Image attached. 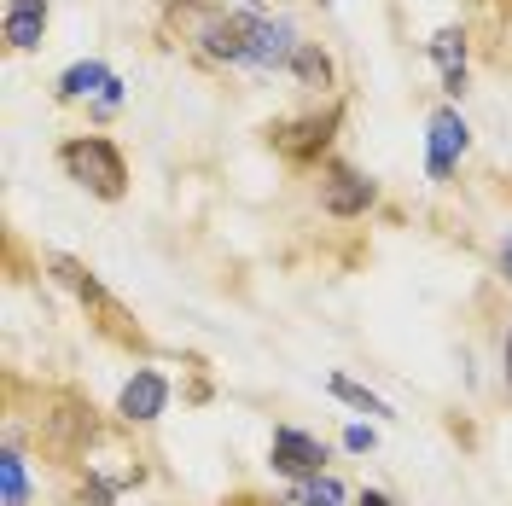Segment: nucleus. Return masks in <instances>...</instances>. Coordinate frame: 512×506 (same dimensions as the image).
<instances>
[{"mask_svg":"<svg viewBox=\"0 0 512 506\" xmlns=\"http://www.w3.org/2000/svg\"><path fill=\"white\" fill-rule=\"evenodd\" d=\"M59 158L88 192H99V198H123L128 169H123V152H117L111 140H70Z\"/></svg>","mask_w":512,"mask_h":506,"instance_id":"nucleus-1","label":"nucleus"},{"mask_svg":"<svg viewBox=\"0 0 512 506\" xmlns=\"http://www.w3.org/2000/svg\"><path fill=\"white\" fill-rule=\"evenodd\" d=\"M297 30H291L286 18H268V12H251L245 18V64H262V70H274V64H291L297 59Z\"/></svg>","mask_w":512,"mask_h":506,"instance_id":"nucleus-2","label":"nucleus"},{"mask_svg":"<svg viewBox=\"0 0 512 506\" xmlns=\"http://www.w3.org/2000/svg\"><path fill=\"white\" fill-rule=\"evenodd\" d=\"M466 117L460 111H437L431 117V152H425V175L431 181H448V169L460 163V152H466Z\"/></svg>","mask_w":512,"mask_h":506,"instance_id":"nucleus-3","label":"nucleus"},{"mask_svg":"<svg viewBox=\"0 0 512 506\" xmlns=\"http://www.w3.org/2000/svg\"><path fill=\"white\" fill-rule=\"evenodd\" d=\"M320 460H326V448H320L309 431H274V472L320 477Z\"/></svg>","mask_w":512,"mask_h":506,"instance_id":"nucleus-4","label":"nucleus"},{"mask_svg":"<svg viewBox=\"0 0 512 506\" xmlns=\"http://www.w3.org/2000/svg\"><path fill=\"white\" fill-rule=\"evenodd\" d=\"M320 204H326L332 216H361V210L373 204V181H361L355 169H332V175L320 181Z\"/></svg>","mask_w":512,"mask_h":506,"instance_id":"nucleus-5","label":"nucleus"},{"mask_svg":"<svg viewBox=\"0 0 512 506\" xmlns=\"http://www.w3.org/2000/svg\"><path fill=\"white\" fill-rule=\"evenodd\" d=\"M88 94H99L105 105H117L123 82H117L105 64H70V70L59 76V99H88Z\"/></svg>","mask_w":512,"mask_h":506,"instance_id":"nucleus-6","label":"nucleus"},{"mask_svg":"<svg viewBox=\"0 0 512 506\" xmlns=\"http://www.w3.org/2000/svg\"><path fill=\"white\" fill-rule=\"evenodd\" d=\"M163 402H169V384H163L158 373H134V379L123 384V402H117V408H123V419H140V425H146V419L163 413Z\"/></svg>","mask_w":512,"mask_h":506,"instance_id":"nucleus-7","label":"nucleus"},{"mask_svg":"<svg viewBox=\"0 0 512 506\" xmlns=\"http://www.w3.org/2000/svg\"><path fill=\"white\" fill-rule=\"evenodd\" d=\"M41 30H47V0H12V6H6V41H12L18 53L41 47Z\"/></svg>","mask_w":512,"mask_h":506,"instance_id":"nucleus-8","label":"nucleus"},{"mask_svg":"<svg viewBox=\"0 0 512 506\" xmlns=\"http://www.w3.org/2000/svg\"><path fill=\"white\" fill-rule=\"evenodd\" d=\"M431 59L443 64V88H448V94H466V35H460V30H437Z\"/></svg>","mask_w":512,"mask_h":506,"instance_id":"nucleus-9","label":"nucleus"},{"mask_svg":"<svg viewBox=\"0 0 512 506\" xmlns=\"http://www.w3.org/2000/svg\"><path fill=\"white\" fill-rule=\"evenodd\" d=\"M53 274H59V280L70 285V291H76V297H82V303H94V309H105V315L117 320V303H111V297H105V285H99L94 274H88V268H82V262H70V256H53Z\"/></svg>","mask_w":512,"mask_h":506,"instance_id":"nucleus-10","label":"nucleus"},{"mask_svg":"<svg viewBox=\"0 0 512 506\" xmlns=\"http://www.w3.org/2000/svg\"><path fill=\"white\" fill-rule=\"evenodd\" d=\"M332 123H338V111H326V117H309V123L286 128V134H280V146H286L291 158H309V152H320V146H326Z\"/></svg>","mask_w":512,"mask_h":506,"instance_id":"nucleus-11","label":"nucleus"},{"mask_svg":"<svg viewBox=\"0 0 512 506\" xmlns=\"http://www.w3.org/2000/svg\"><path fill=\"white\" fill-rule=\"evenodd\" d=\"M204 47H210L216 59H245V18H216V24L204 30Z\"/></svg>","mask_w":512,"mask_h":506,"instance_id":"nucleus-12","label":"nucleus"},{"mask_svg":"<svg viewBox=\"0 0 512 506\" xmlns=\"http://www.w3.org/2000/svg\"><path fill=\"white\" fill-rule=\"evenodd\" d=\"M0 495H6V506H30V472H24L18 448L0 454Z\"/></svg>","mask_w":512,"mask_h":506,"instance_id":"nucleus-13","label":"nucleus"},{"mask_svg":"<svg viewBox=\"0 0 512 506\" xmlns=\"http://www.w3.org/2000/svg\"><path fill=\"white\" fill-rule=\"evenodd\" d=\"M291 70H297V82H303V88H326V82H332V59H326L320 47H309V41L297 47Z\"/></svg>","mask_w":512,"mask_h":506,"instance_id":"nucleus-14","label":"nucleus"},{"mask_svg":"<svg viewBox=\"0 0 512 506\" xmlns=\"http://www.w3.org/2000/svg\"><path fill=\"white\" fill-rule=\"evenodd\" d=\"M332 396H344V402H350V408H361V413H390V408L379 402V396H367V390H361L355 379H344V373L332 379Z\"/></svg>","mask_w":512,"mask_h":506,"instance_id":"nucleus-15","label":"nucleus"},{"mask_svg":"<svg viewBox=\"0 0 512 506\" xmlns=\"http://www.w3.org/2000/svg\"><path fill=\"white\" fill-rule=\"evenodd\" d=\"M303 495H309L315 506H338V501H344V483H338V477H309V483H303Z\"/></svg>","mask_w":512,"mask_h":506,"instance_id":"nucleus-16","label":"nucleus"},{"mask_svg":"<svg viewBox=\"0 0 512 506\" xmlns=\"http://www.w3.org/2000/svg\"><path fill=\"white\" fill-rule=\"evenodd\" d=\"M344 443L361 454V448H373V431H367V425H350V431H344Z\"/></svg>","mask_w":512,"mask_h":506,"instance_id":"nucleus-17","label":"nucleus"},{"mask_svg":"<svg viewBox=\"0 0 512 506\" xmlns=\"http://www.w3.org/2000/svg\"><path fill=\"white\" fill-rule=\"evenodd\" d=\"M280 506H315V501H309L303 489H291V495H286V501H280Z\"/></svg>","mask_w":512,"mask_h":506,"instance_id":"nucleus-18","label":"nucleus"},{"mask_svg":"<svg viewBox=\"0 0 512 506\" xmlns=\"http://www.w3.org/2000/svg\"><path fill=\"white\" fill-rule=\"evenodd\" d=\"M501 361H507V384H512V332H507V344H501Z\"/></svg>","mask_w":512,"mask_h":506,"instance_id":"nucleus-19","label":"nucleus"},{"mask_svg":"<svg viewBox=\"0 0 512 506\" xmlns=\"http://www.w3.org/2000/svg\"><path fill=\"white\" fill-rule=\"evenodd\" d=\"M501 268H507V280H512V239L501 245Z\"/></svg>","mask_w":512,"mask_h":506,"instance_id":"nucleus-20","label":"nucleus"},{"mask_svg":"<svg viewBox=\"0 0 512 506\" xmlns=\"http://www.w3.org/2000/svg\"><path fill=\"white\" fill-rule=\"evenodd\" d=\"M361 506H390V501H384V495H373V489H367V495H361Z\"/></svg>","mask_w":512,"mask_h":506,"instance_id":"nucleus-21","label":"nucleus"},{"mask_svg":"<svg viewBox=\"0 0 512 506\" xmlns=\"http://www.w3.org/2000/svg\"><path fill=\"white\" fill-rule=\"evenodd\" d=\"M187 6H210V0H187Z\"/></svg>","mask_w":512,"mask_h":506,"instance_id":"nucleus-22","label":"nucleus"}]
</instances>
